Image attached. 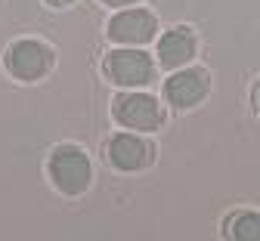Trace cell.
<instances>
[{
    "label": "cell",
    "instance_id": "5",
    "mask_svg": "<svg viewBox=\"0 0 260 241\" xmlns=\"http://www.w3.org/2000/svg\"><path fill=\"white\" fill-rule=\"evenodd\" d=\"M109 161L115 170L137 174V170H146L155 161V146L137 133H115L109 140Z\"/></svg>",
    "mask_w": 260,
    "mask_h": 241
},
{
    "label": "cell",
    "instance_id": "1",
    "mask_svg": "<svg viewBox=\"0 0 260 241\" xmlns=\"http://www.w3.org/2000/svg\"><path fill=\"white\" fill-rule=\"evenodd\" d=\"M50 177L62 195H84L93 180V167L84 149L78 146H59L50 155Z\"/></svg>",
    "mask_w": 260,
    "mask_h": 241
},
{
    "label": "cell",
    "instance_id": "2",
    "mask_svg": "<svg viewBox=\"0 0 260 241\" xmlns=\"http://www.w3.org/2000/svg\"><path fill=\"white\" fill-rule=\"evenodd\" d=\"M103 72L118 87H146L155 81V62L143 50H112L103 62Z\"/></svg>",
    "mask_w": 260,
    "mask_h": 241
},
{
    "label": "cell",
    "instance_id": "3",
    "mask_svg": "<svg viewBox=\"0 0 260 241\" xmlns=\"http://www.w3.org/2000/svg\"><path fill=\"white\" fill-rule=\"evenodd\" d=\"M112 118L127 130H158L165 124V112L149 93H121L112 102Z\"/></svg>",
    "mask_w": 260,
    "mask_h": 241
},
{
    "label": "cell",
    "instance_id": "6",
    "mask_svg": "<svg viewBox=\"0 0 260 241\" xmlns=\"http://www.w3.org/2000/svg\"><path fill=\"white\" fill-rule=\"evenodd\" d=\"M158 31V19L149 10H121L109 22V41L124 44V47H140L149 44Z\"/></svg>",
    "mask_w": 260,
    "mask_h": 241
},
{
    "label": "cell",
    "instance_id": "12",
    "mask_svg": "<svg viewBox=\"0 0 260 241\" xmlns=\"http://www.w3.org/2000/svg\"><path fill=\"white\" fill-rule=\"evenodd\" d=\"M50 7H69V4H75V0H47Z\"/></svg>",
    "mask_w": 260,
    "mask_h": 241
},
{
    "label": "cell",
    "instance_id": "8",
    "mask_svg": "<svg viewBox=\"0 0 260 241\" xmlns=\"http://www.w3.org/2000/svg\"><path fill=\"white\" fill-rule=\"evenodd\" d=\"M195 34L189 28H171L158 38V62L165 68H183L195 59Z\"/></svg>",
    "mask_w": 260,
    "mask_h": 241
},
{
    "label": "cell",
    "instance_id": "9",
    "mask_svg": "<svg viewBox=\"0 0 260 241\" xmlns=\"http://www.w3.org/2000/svg\"><path fill=\"white\" fill-rule=\"evenodd\" d=\"M226 235L236 241H260V214L242 211L233 220H226Z\"/></svg>",
    "mask_w": 260,
    "mask_h": 241
},
{
    "label": "cell",
    "instance_id": "4",
    "mask_svg": "<svg viewBox=\"0 0 260 241\" xmlns=\"http://www.w3.org/2000/svg\"><path fill=\"white\" fill-rule=\"evenodd\" d=\"M53 50L41 41H16L7 50V72L16 81H41L53 68Z\"/></svg>",
    "mask_w": 260,
    "mask_h": 241
},
{
    "label": "cell",
    "instance_id": "11",
    "mask_svg": "<svg viewBox=\"0 0 260 241\" xmlns=\"http://www.w3.org/2000/svg\"><path fill=\"white\" fill-rule=\"evenodd\" d=\"M254 109L260 112V81H257V87H254Z\"/></svg>",
    "mask_w": 260,
    "mask_h": 241
},
{
    "label": "cell",
    "instance_id": "7",
    "mask_svg": "<svg viewBox=\"0 0 260 241\" xmlns=\"http://www.w3.org/2000/svg\"><path fill=\"white\" fill-rule=\"evenodd\" d=\"M211 90V75L205 68H180L177 75L165 81V99L177 109H192L208 96Z\"/></svg>",
    "mask_w": 260,
    "mask_h": 241
},
{
    "label": "cell",
    "instance_id": "10",
    "mask_svg": "<svg viewBox=\"0 0 260 241\" xmlns=\"http://www.w3.org/2000/svg\"><path fill=\"white\" fill-rule=\"evenodd\" d=\"M106 7H130V4H140V0H103Z\"/></svg>",
    "mask_w": 260,
    "mask_h": 241
}]
</instances>
